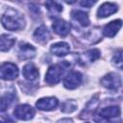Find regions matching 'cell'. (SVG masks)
Masks as SVG:
<instances>
[{"label": "cell", "instance_id": "cell-1", "mask_svg": "<svg viewBox=\"0 0 123 123\" xmlns=\"http://www.w3.org/2000/svg\"><path fill=\"white\" fill-rule=\"evenodd\" d=\"M1 21H2L3 26L10 31L20 30L25 25V20L22 14L12 9H9L4 13Z\"/></svg>", "mask_w": 123, "mask_h": 123}, {"label": "cell", "instance_id": "cell-2", "mask_svg": "<svg viewBox=\"0 0 123 123\" xmlns=\"http://www.w3.org/2000/svg\"><path fill=\"white\" fill-rule=\"evenodd\" d=\"M69 66V63L66 62L65 61L61 62V63H57V64H53L51 65L45 75V82L49 85H56L58 84L62 75L65 72V69Z\"/></svg>", "mask_w": 123, "mask_h": 123}, {"label": "cell", "instance_id": "cell-3", "mask_svg": "<svg viewBox=\"0 0 123 123\" xmlns=\"http://www.w3.org/2000/svg\"><path fill=\"white\" fill-rule=\"evenodd\" d=\"M18 76V68L14 63L5 62L0 66V77L6 81L14 80Z\"/></svg>", "mask_w": 123, "mask_h": 123}, {"label": "cell", "instance_id": "cell-4", "mask_svg": "<svg viewBox=\"0 0 123 123\" xmlns=\"http://www.w3.org/2000/svg\"><path fill=\"white\" fill-rule=\"evenodd\" d=\"M101 84L108 89L117 90L121 86V78L115 73H109L101 79Z\"/></svg>", "mask_w": 123, "mask_h": 123}, {"label": "cell", "instance_id": "cell-5", "mask_svg": "<svg viewBox=\"0 0 123 123\" xmlns=\"http://www.w3.org/2000/svg\"><path fill=\"white\" fill-rule=\"evenodd\" d=\"M13 114L16 118H18L20 120H30L35 115V110L33 109L32 106L23 104V105L17 106L14 109Z\"/></svg>", "mask_w": 123, "mask_h": 123}, {"label": "cell", "instance_id": "cell-6", "mask_svg": "<svg viewBox=\"0 0 123 123\" xmlns=\"http://www.w3.org/2000/svg\"><path fill=\"white\" fill-rule=\"evenodd\" d=\"M83 81V76L78 71L69 72L63 79V86L68 89H74L78 87Z\"/></svg>", "mask_w": 123, "mask_h": 123}, {"label": "cell", "instance_id": "cell-7", "mask_svg": "<svg viewBox=\"0 0 123 123\" xmlns=\"http://www.w3.org/2000/svg\"><path fill=\"white\" fill-rule=\"evenodd\" d=\"M59 101L56 97H44L36 103V107L40 111H53L58 106Z\"/></svg>", "mask_w": 123, "mask_h": 123}, {"label": "cell", "instance_id": "cell-8", "mask_svg": "<svg viewBox=\"0 0 123 123\" xmlns=\"http://www.w3.org/2000/svg\"><path fill=\"white\" fill-rule=\"evenodd\" d=\"M121 25H122L121 19H116V20L111 21L110 23H108V24L104 27V30H103L104 36H105V37H114V36L117 34V32L120 30Z\"/></svg>", "mask_w": 123, "mask_h": 123}, {"label": "cell", "instance_id": "cell-9", "mask_svg": "<svg viewBox=\"0 0 123 123\" xmlns=\"http://www.w3.org/2000/svg\"><path fill=\"white\" fill-rule=\"evenodd\" d=\"M36 49L29 43H21L18 50V57L20 60H29L35 57Z\"/></svg>", "mask_w": 123, "mask_h": 123}, {"label": "cell", "instance_id": "cell-10", "mask_svg": "<svg viewBox=\"0 0 123 123\" xmlns=\"http://www.w3.org/2000/svg\"><path fill=\"white\" fill-rule=\"evenodd\" d=\"M52 28H53L54 32L56 34H58L59 36H61V37H65L70 32V25H69V23H67L66 21H64L62 19H57L53 23Z\"/></svg>", "mask_w": 123, "mask_h": 123}, {"label": "cell", "instance_id": "cell-11", "mask_svg": "<svg viewBox=\"0 0 123 123\" xmlns=\"http://www.w3.org/2000/svg\"><path fill=\"white\" fill-rule=\"evenodd\" d=\"M22 74H23V77L30 82L36 81L39 76L37 68L33 63H27L26 65H24L22 69Z\"/></svg>", "mask_w": 123, "mask_h": 123}, {"label": "cell", "instance_id": "cell-12", "mask_svg": "<svg viewBox=\"0 0 123 123\" xmlns=\"http://www.w3.org/2000/svg\"><path fill=\"white\" fill-rule=\"evenodd\" d=\"M50 51L56 56L63 57V56H65L69 53L70 46H69L68 43L61 41V42H57V43L52 44L51 47H50Z\"/></svg>", "mask_w": 123, "mask_h": 123}, {"label": "cell", "instance_id": "cell-13", "mask_svg": "<svg viewBox=\"0 0 123 123\" xmlns=\"http://www.w3.org/2000/svg\"><path fill=\"white\" fill-rule=\"evenodd\" d=\"M117 11V6L114 3H111V2H106L104 4H102L98 11H97V14L99 17H107L110 16L111 14L114 13Z\"/></svg>", "mask_w": 123, "mask_h": 123}, {"label": "cell", "instance_id": "cell-14", "mask_svg": "<svg viewBox=\"0 0 123 123\" xmlns=\"http://www.w3.org/2000/svg\"><path fill=\"white\" fill-rule=\"evenodd\" d=\"M34 38L37 42H40V43L47 42L50 39V33H49L47 27H45V26L38 27L34 33Z\"/></svg>", "mask_w": 123, "mask_h": 123}, {"label": "cell", "instance_id": "cell-15", "mask_svg": "<svg viewBox=\"0 0 123 123\" xmlns=\"http://www.w3.org/2000/svg\"><path fill=\"white\" fill-rule=\"evenodd\" d=\"M15 43V38L10 35H1L0 36V51L7 52L9 51L13 44Z\"/></svg>", "mask_w": 123, "mask_h": 123}, {"label": "cell", "instance_id": "cell-16", "mask_svg": "<svg viewBox=\"0 0 123 123\" xmlns=\"http://www.w3.org/2000/svg\"><path fill=\"white\" fill-rule=\"evenodd\" d=\"M120 115V108L118 106H110L104 108L100 111V116L106 119H111L113 117H117Z\"/></svg>", "mask_w": 123, "mask_h": 123}, {"label": "cell", "instance_id": "cell-17", "mask_svg": "<svg viewBox=\"0 0 123 123\" xmlns=\"http://www.w3.org/2000/svg\"><path fill=\"white\" fill-rule=\"evenodd\" d=\"M71 16L74 20H76L81 26L86 27L89 25V18L86 12L83 11H73L71 12Z\"/></svg>", "mask_w": 123, "mask_h": 123}, {"label": "cell", "instance_id": "cell-18", "mask_svg": "<svg viewBox=\"0 0 123 123\" xmlns=\"http://www.w3.org/2000/svg\"><path fill=\"white\" fill-rule=\"evenodd\" d=\"M45 7L52 16H58L62 12V6L55 0H46Z\"/></svg>", "mask_w": 123, "mask_h": 123}, {"label": "cell", "instance_id": "cell-19", "mask_svg": "<svg viewBox=\"0 0 123 123\" xmlns=\"http://www.w3.org/2000/svg\"><path fill=\"white\" fill-rule=\"evenodd\" d=\"M100 57V51L98 49H91L85 53L84 58H86L88 62H94Z\"/></svg>", "mask_w": 123, "mask_h": 123}, {"label": "cell", "instance_id": "cell-20", "mask_svg": "<svg viewBox=\"0 0 123 123\" xmlns=\"http://www.w3.org/2000/svg\"><path fill=\"white\" fill-rule=\"evenodd\" d=\"M97 105H98V100H97V98L92 99V100L87 104L86 108L84 110L83 112L86 113V114H87V116L91 115V114L95 111V110H96V108H97Z\"/></svg>", "mask_w": 123, "mask_h": 123}, {"label": "cell", "instance_id": "cell-21", "mask_svg": "<svg viewBox=\"0 0 123 123\" xmlns=\"http://www.w3.org/2000/svg\"><path fill=\"white\" fill-rule=\"evenodd\" d=\"M76 108H77V104L74 101H66L65 103H63V105L62 107V111L69 113V112L74 111L76 110Z\"/></svg>", "mask_w": 123, "mask_h": 123}, {"label": "cell", "instance_id": "cell-22", "mask_svg": "<svg viewBox=\"0 0 123 123\" xmlns=\"http://www.w3.org/2000/svg\"><path fill=\"white\" fill-rule=\"evenodd\" d=\"M12 100H10V98L8 96H1L0 97V112L5 111L8 107L10 106Z\"/></svg>", "mask_w": 123, "mask_h": 123}, {"label": "cell", "instance_id": "cell-23", "mask_svg": "<svg viewBox=\"0 0 123 123\" xmlns=\"http://www.w3.org/2000/svg\"><path fill=\"white\" fill-rule=\"evenodd\" d=\"M112 61H113V63L115 64V66H117L119 69L122 68V50H118L115 53Z\"/></svg>", "mask_w": 123, "mask_h": 123}, {"label": "cell", "instance_id": "cell-24", "mask_svg": "<svg viewBox=\"0 0 123 123\" xmlns=\"http://www.w3.org/2000/svg\"><path fill=\"white\" fill-rule=\"evenodd\" d=\"M98 0H82L81 1V5L84 6V7H86V8H89L91 6H93Z\"/></svg>", "mask_w": 123, "mask_h": 123}, {"label": "cell", "instance_id": "cell-25", "mask_svg": "<svg viewBox=\"0 0 123 123\" xmlns=\"http://www.w3.org/2000/svg\"><path fill=\"white\" fill-rule=\"evenodd\" d=\"M63 2H65V3H67V4H73V3H75L77 0H62Z\"/></svg>", "mask_w": 123, "mask_h": 123}]
</instances>
